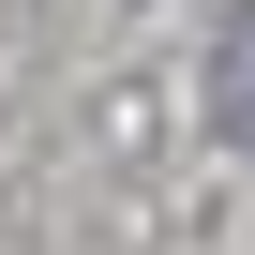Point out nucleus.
Returning a JSON list of instances; mask_svg holds the SVG:
<instances>
[{"label": "nucleus", "instance_id": "1", "mask_svg": "<svg viewBox=\"0 0 255 255\" xmlns=\"http://www.w3.org/2000/svg\"><path fill=\"white\" fill-rule=\"evenodd\" d=\"M210 120L255 150V0H240V15H225V45H210Z\"/></svg>", "mask_w": 255, "mask_h": 255}]
</instances>
